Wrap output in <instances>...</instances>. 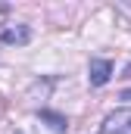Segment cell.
Returning a JSON list of instances; mask_svg holds the SVG:
<instances>
[{
    "label": "cell",
    "instance_id": "obj_2",
    "mask_svg": "<svg viewBox=\"0 0 131 134\" xmlns=\"http://www.w3.org/2000/svg\"><path fill=\"white\" fill-rule=\"evenodd\" d=\"M88 78H91L94 87H103V84L112 78V63H109V59H91V66H88Z\"/></svg>",
    "mask_w": 131,
    "mask_h": 134
},
{
    "label": "cell",
    "instance_id": "obj_1",
    "mask_svg": "<svg viewBox=\"0 0 131 134\" xmlns=\"http://www.w3.org/2000/svg\"><path fill=\"white\" fill-rule=\"evenodd\" d=\"M100 134H131V106L109 112L100 125Z\"/></svg>",
    "mask_w": 131,
    "mask_h": 134
},
{
    "label": "cell",
    "instance_id": "obj_4",
    "mask_svg": "<svg viewBox=\"0 0 131 134\" xmlns=\"http://www.w3.org/2000/svg\"><path fill=\"white\" fill-rule=\"evenodd\" d=\"M41 119H44V122H50V128H53V131H59V134L69 128L66 115H56V112H47V109H41Z\"/></svg>",
    "mask_w": 131,
    "mask_h": 134
},
{
    "label": "cell",
    "instance_id": "obj_3",
    "mask_svg": "<svg viewBox=\"0 0 131 134\" xmlns=\"http://www.w3.org/2000/svg\"><path fill=\"white\" fill-rule=\"evenodd\" d=\"M0 41L3 44H28L31 31H28V25H9V28L0 31Z\"/></svg>",
    "mask_w": 131,
    "mask_h": 134
}]
</instances>
